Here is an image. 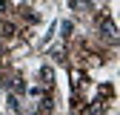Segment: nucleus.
<instances>
[{"label": "nucleus", "mask_w": 120, "mask_h": 115, "mask_svg": "<svg viewBox=\"0 0 120 115\" xmlns=\"http://www.w3.org/2000/svg\"><path fill=\"white\" fill-rule=\"evenodd\" d=\"M86 83H89V75H86V72H83V69H71V89L80 92Z\"/></svg>", "instance_id": "1"}, {"label": "nucleus", "mask_w": 120, "mask_h": 115, "mask_svg": "<svg viewBox=\"0 0 120 115\" xmlns=\"http://www.w3.org/2000/svg\"><path fill=\"white\" fill-rule=\"evenodd\" d=\"M0 35H3L6 40H11L14 35H17V29H14V23H0Z\"/></svg>", "instance_id": "2"}, {"label": "nucleus", "mask_w": 120, "mask_h": 115, "mask_svg": "<svg viewBox=\"0 0 120 115\" xmlns=\"http://www.w3.org/2000/svg\"><path fill=\"white\" fill-rule=\"evenodd\" d=\"M17 12H20V17H23V20H26V23H37V14H34V12H32V9H29V6H20V9H17Z\"/></svg>", "instance_id": "3"}, {"label": "nucleus", "mask_w": 120, "mask_h": 115, "mask_svg": "<svg viewBox=\"0 0 120 115\" xmlns=\"http://www.w3.org/2000/svg\"><path fill=\"white\" fill-rule=\"evenodd\" d=\"M9 9H11V3H9V0H0V14H6Z\"/></svg>", "instance_id": "4"}]
</instances>
